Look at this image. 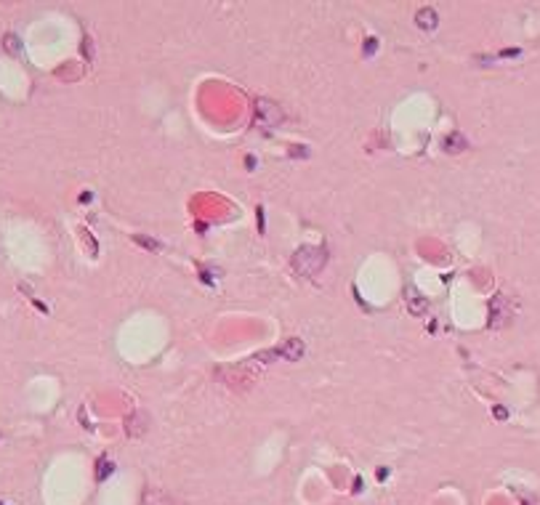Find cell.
Returning <instances> with one entry per match:
<instances>
[{"mask_svg": "<svg viewBox=\"0 0 540 505\" xmlns=\"http://www.w3.org/2000/svg\"><path fill=\"white\" fill-rule=\"evenodd\" d=\"M290 157H309V152H306V149H301V146H293V149H290Z\"/></svg>", "mask_w": 540, "mask_h": 505, "instance_id": "9c48e42d", "label": "cell"}, {"mask_svg": "<svg viewBox=\"0 0 540 505\" xmlns=\"http://www.w3.org/2000/svg\"><path fill=\"white\" fill-rule=\"evenodd\" d=\"M3 48L11 56H19V53H22V40H19L16 35H6L3 37Z\"/></svg>", "mask_w": 540, "mask_h": 505, "instance_id": "277c9868", "label": "cell"}, {"mask_svg": "<svg viewBox=\"0 0 540 505\" xmlns=\"http://www.w3.org/2000/svg\"><path fill=\"white\" fill-rule=\"evenodd\" d=\"M458 149H460V152L466 149V138L463 136H450L444 141V152H458Z\"/></svg>", "mask_w": 540, "mask_h": 505, "instance_id": "5b68a950", "label": "cell"}, {"mask_svg": "<svg viewBox=\"0 0 540 505\" xmlns=\"http://www.w3.org/2000/svg\"><path fill=\"white\" fill-rule=\"evenodd\" d=\"M407 301H410V308H413V314H423V308H426V301H423V298H415V295H413V290H407Z\"/></svg>", "mask_w": 540, "mask_h": 505, "instance_id": "8992f818", "label": "cell"}, {"mask_svg": "<svg viewBox=\"0 0 540 505\" xmlns=\"http://www.w3.org/2000/svg\"><path fill=\"white\" fill-rule=\"evenodd\" d=\"M303 351H306V346L298 341V338H290V341L285 343V357H287V359H301Z\"/></svg>", "mask_w": 540, "mask_h": 505, "instance_id": "3957f363", "label": "cell"}, {"mask_svg": "<svg viewBox=\"0 0 540 505\" xmlns=\"http://www.w3.org/2000/svg\"><path fill=\"white\" fill-rule=\"evenodd\" d=\"M375 48H378V40H375V37H367V43H365V53L370 56Z\"/></svg>", "mask_w": 540, "mask_h": 505, "instance_id": "ba28073f", "label": "cell"}, {"mask_svg": "<svg viewBox=\"0 0 540 505\" xmlns=\"http://www.w3.org/2000/svg\"><path fill=\"white\" fill-rule=\"evenodd\" d=\"M415 24L426 32H434L436 27H439V14H436L434 8H421V11L415 14Z\"/></svg>", "mask_w": 540, "mask_h": 505, "instance_id": "7a4b0ae2", "label": "cell"}, {"mask_svg": "<svg viewBox=\"0 0 540 505\" xmlns=\"http://www.w3.org/2000/svg\"><path fill=\"white\" fill-rule=\"evenodd\" d=\"M328 264V250L325 247H301L293 256V269L303 277H314L320 274Z\"/></svg>", "mask_w": 540, "mask_h": 505, "instance_id": "6da1fadb", "label": "cell"}, {"mask_svg": "<svg viewBox=\"0 0 540 505\" xmlns=\"http://www.w3.org/2000/svg\"><path fill=\"white\" fill-rule=\"evenodd\" d=\"M133 239L138 242V245H146V250H157V247H160L155 239H149V237H133Z\"/></svg>", "mask_w": 540, "mask_h": 505, "instance_id": "52a82bcc", "label": "cell"}]
</instances>
